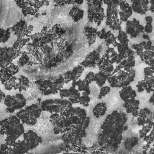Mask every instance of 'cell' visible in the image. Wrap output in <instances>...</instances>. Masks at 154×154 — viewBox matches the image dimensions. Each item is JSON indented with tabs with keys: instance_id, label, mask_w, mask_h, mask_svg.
I'll use <instances>...</instances> for the list:
<instances>
[{
	"instance_id": "obj_1",
	"label": "cell",
	"mask_w": 154,
	"mask_h": 154,
	"mask_svg": "<svg viewBox=\"0 0 154 154\" xmlns=\"http://www.w3.org/2000/svg\"><path fill=\"white\" fill-rule=\"evenodd\" d=\"M127 120L126 114L117 110L108 114L100 126L102 131L99 136V144L108 152L116 149L122 141L123 132L128 129Z\"/></svg>"
},
{
	"instance_id": "obj_2",
	"label": "cell",
	"mask_w": 154,
	"mask_h": 154,
	"mask_svg": "<svg viewBox=\"0 0 154 154\" xmlns=\"http://www.w3.org/2000/svg\"><path fill=\"white\" fill-rule=\"evenodd\" d=\"M24 133L23 124L16 116H11L1 121V135L5 136L4 144L13 145Z\"/></svg>"
},
{
	"instance_id": "obj_3",
	"label": "cell",
	"mask_w": 154,
	"mask_h": 154,
	"mask_svg": "<svg viewBox=\"0 0 154 154\" xmlns=\"http://www.w3.org/2000/svg\"><path fill=\"white\" fill-rule=\"evenodd\" d=\"M135 75L136 72L134 68L123 69L110 75L107 81L111 87L122 88L130 85L134 81Z\"/></svg>"
},
{
	"instance_id": "obj_4",
	"label": "cell",
	"mask_w": 154,
	"mask_h": 154,
	"mask_svg": "<svg viewBox=\"0 0 154 154\" xmlns=\"http://www.w3.org/2000/svg\"><path fill=\"white\" fill-rule=\"evenodd\" d=\"M103 3L107 5L106 12V25L112 31H120L122 29V22L119 15V4L120 1H103Z\"/></svg>"
},
{
	"instance_id": "obj_5",
	"label": "cell",
	"mask_w": 154,
	"mask_h": 154,
	"mask_svg": "<svg viewBox=\"0 0 154 154\" xmlns=\"http://www.w3.org/2000/svg\"><path fill=\"white\" fill-rule=\"evenodd\" d=\"M57 154H108V151L99 144L88 147L81 144H67L63 150Z\"/></svg>"
},
{
	"instance_id": "obj_6",
	"label": "cell",
	"mask_w": 154,
	"mask_h": 154,
	"mask_svg": "<svg viewBox=\"0 0 154 154\" xmlns=\"http://www.w3.org/2000/svg\"><path fill=\"white\" fill-rule=\"evenodd\" d=\"M42 109L37 104L33 103L26 106L16 112V116L20 120L23 124L34 125L40 117Z\"/></svg>"
},
{
	"instance_id": "obj_7",
	"label": "cell",
	"mask_w": 154,
	"mask_h": 154,
	"mask_svg": "<svg viewBox=\"0 0 154 154\" xmlns=\"http://www.w3.org/2000/svg\"><path fill=\"white\" fill-rule=\"evenodd\" d=\"M88 5V20L99 26L103 19L106 18L104 8L102 7L103 1L91 0L87 1Z\"/></svg>"
},
{
	"instance_id": "obj_8",
	"label": "cell",
	"mask_w": 154,
	"mask_h": 154,
	"mask_svg": "<svg viewBox=\"0 0 154 154\" xmlns=\"http://www.w3.org/2000/svg\"><path fill=\"white\" fill-rule=\"evenodd\" d=\"M6 106V110L9 113H13L16 110L22 109L26 105V100L23 95L20 93H16L14 95H7L4 100Z\"/></svg>"
},
{
	"instance_id": "obj_9",
	"label": "cell",
	"mask_w": 154,
	"mask_h": 154,
	"mask_svg": "<svg viewBox=\"0 0 154 154\" xmlns=\"http://www.w3.org/2000/svg\"><path fill=\"white\" fill-rule=\"evenodd\" d=\"M0 50L1 69L5 68L9 66L16 58L22 54V52L15 50L12 46L1 47Z\"/></svg>"
},
{
	"instance_id": "obj_10",
	"label": "cell",
	"mask_w": 154,
	"mask_h": 154,
	"mask_svg": "<svg viewBox=\"0 0 154 154\" xmlns=\"http://www.w3.org/2000/svg\"><path fill=\"white\" fill-rule=\"evenodd\" d=\"M125 32L131 38H135L140 34L144 33V27L136 18L128 20L126 22Z\"/></svg>"
},
{
	"instance_id": "obj_11",
	"label": "cell",
	"mask_w": 154,
	"mask_h": 154,
	"mask_svg": "<svg viewBox=\"0 0 154 154\" xmlns=\"http://www.w3.org/2000/svg\"><path fill=\"white\" fill-rule=\"evenodd\" d=\"M11 29L14 32V34L17 36V38L29 37L31 32L26 22L22 19L13 25L11 27Z\"/></svg>"
},
{
	"instance_id": "obj_12",
	"label": "cell",
	"mask_w": 154,
	"mask_h": 154,
	"mask_svg": "<svg viewBox=\"0 0 154 154\" xmlns=\"http://www.w3.org/2000/svg\"><path fill=\"white\" fill-rule=\"evenodd\" d=\"M99 71L110 76L114 70V66L112 63L108 54L105 52L97 63Z\"/></svg>"
},
{
	"instance_id": "obj_13",
	"label": "cell",
	"mask_w": 154,
	"mask_h": 154,
	"mask_svg": "<svg viewBox=\"0 0 154 154\" xmlns=\"http://www.w3.org/2000/svg\"><path fill=\"white\" fill-rule=\"evenodd\" d=\"M23 140L29 146L30 150L35 148L42 142V138L35 132L32 130H28L23 135Z\"/></svg>"
},
{
	"instance_id": "obj_14",
	"label": "cell",
	"mask_w": 154,
	"mask_h": 154,
	"mask_svg": "<svg viewBox=\"0 0 154 154\" xmlns=\"http://www.w3.org/2000/svg\"><path fill=\"white\" fill-rule=\"evenodd\" d=\"M20 71L19 67L14 64V63H11L9 66L5 68L1 69V84L6 82L11 78L15 76Z\"/></svg>"
},
{
	"instance_id": "obj_15",
	"label": "cell",
	"mask_w": 154,
	"mask_h": 154,
	"mask_svg": "<svg viewBox=\"0 0 154 154\" xmlns=\"http://www.w3.org/2000/svg\"><path fill=\"white\" fill-rule=\"evenodd\" d=\"M119 7V15L120 21L126 22L134 12L131 5L126 1H120Z\"/></svg>"
},
{
	"instance_id": "obj_16",
	"label": "cell",
	"mask_w": 154,
	"mask_h": 154,
	"mask_svg": "<svg viewBox=\"0 0 154 154\" xmlns=\"http://www.w3.org/2000/svg\"><path fill=\"white\" fill-rule=\"evenodd\" d=\"M84 70V67L82 66L79 64L72 70L67 71L63 75L64 79L65 84H67L70 81L73 82L79 80Z\"/></svg>"
},
{
	"instance_id": "obj_17",
	"label": "cell",
	"mask_w": 154,
	"mask_h": 154,
	"mask_svg": "<svg viewBox=\"0 0 154 154\" xmlns=\"http://www.w3.org/2000/svg\"><path fill=\"white\" fill-rule=\"evenodd\" d=\"M100 59V53L97 50H93L92 52H90L85 58V59L79 64L85 67L94 68Z\"/></svg>"
},
{
	"instance_id": "obj_18",
	"label": "cell",
	"mask_w": 154,
	"mask_h": 154,
	"mask_svg": "<svg viewBox=\"0 0 154 154\" xmlns=\"http://www.w3.org/2000/svg\"><path fill=\"white\" fill-rule=\"evenodd\" d=\"M54 81V80H53ZM53 81L51 79H37L34 82L38 90L43 95L52 94Z\"/></svg>"
},
{
	"instance_id": "obj_19",
	"label": "cell",
	"mask_w": 154,
	"mask_h": 154,
	"mask_svg": "<svg viewBox=\"0 0 154 154\" xmlns=\"http://www.w3.org/2000/svg\"><path fill=\"white\" fill-rule=\"evenodd\" d=\"M97 37L100 39L104 40L107 48L111 45H112L113 47H117L119 44V42L117 41V37L114 35L111 30L106 31L105 29L103 28L101 31H98Z\"/></svg>"
},
{
	"instance_id": "obj_20",
	"label": "cell",
	"mask_w": 154,
	"mask_h": 154,
	"mask_svg": "<svg viewBox=\"0 0 154 154\" xmlns=\"http://www.w3.org/2000/svg\"><path fill=\"white\" fill-rule=\"evenodd\" d=\"M130 2L133 11L136 13L143 15L149 10L150 1L148 0H132Z\"/></svg>"
},
{
	"instance_id": "obj_21",
	"label": "cell",
	"mask_w": 154,
	"mask_h": 154,
	"mask_svg": "<svg viewBox=\"0 0 154 154\" xmlns=\"http://www.w3.org/2000/svg\"><path fill=\"white\" fill-rule=\"evenodd\" d=\"M15 2L17 6L22 9V13L24 16L32 15L37 17L40 15L38 9L30 5L28 1H15Z\"/></svg>"
},
{
	"instance_id": "obj_22",
	"label": "cell",
	"mask_w": 154,
	"mask_h": 154,
	"mask_svg": "<svg viewBox=\"0 0 154 154\" xmlns=\"http://www.w3.org/2000/svg\"><path fill=\"white\" fill-rule=\"evenodd\" d=\"M140 100L134 99L129 100L126 102H124L123 106L125 108L126 113L131 114L133 117L137 118L140 111Z\"/></svg>"
},
{
	"instance_id": "obj_23",
	"label": "cell",
	"mask_w": 154,
	"mask_h": 154,
	"mask_svg": "<svg viewBox=\"0 0 154 154\" xmlns=\"http://www.w3.org/2000/svg\"><path fill=\"white\" fill-rule=\"evenodd\" d=\"M117 49L118 51V59L116 63L117 65L119 64L125 58L134 55L135 54V52L129 47V45H122L119 43Z\"/></svg>"
},
{
	"instance_id": "obj_24",
	"label": "cell",
	"mask_w": 154,
	"mask_h": 154,
	"mask_svg": "<svg viewBox=\"0 0 154 154\" xmlns=\"http://www.w3.org/2000/svg\"><path fill=\"white\" fill-rule=\"evenodd\" d=\"M40 108L42 111H48L51 114L54 113H60V109L58 105L54 103V99H49L45 100L41 102Z\"/></svg>"
},
{
	"instance_id": "obj_25",
	"label": "cell",
	"mask_w": 154,
	"mask_h": 154,
	"mask_svg": "<svg viewBox=\"0 0 154 154\" xmlns=\"http://www.w3.org/2000/svg\"><path fill=\"white\" fill-rule=\"evenodd\" d=\"M119 96L124 102H126L129 100L135 99L137 93L131 85H129L121 88L119 91Z\"/></svg>"
},
{
	"instance_id": "obj_26",
	"label": "cell",
	"mask_w": 154,
	"mask_h": 154,
	"mask_svg": "<svg viewBox=\"0 0 154 154\" xmlns=\"http://www.w3.org/2000/svg\"><path fill=\"white\" fill-rule=\"evenodd\" d=\"M84 32L87 38L88 46H91L95 43L96 40L98 33L97 29L91 26H85L84 27Z\"/></svg>"
},
{
	"instance_id": "obj_27",
	"label": "cell",
	"mask_w": 154,
	"mask_h": 154,
	"mask_svg": "<svg viewBox=\"0 0 154 154\" xmlns=\"http://www.w3.org/2000/svg\"><path fill=\"white\" fill-rule=\"evenodd\" d=\"M135 66V58L134 55L130 56L120 62V63L116 66V69L111 75H113L117 72L120 69H131Z\"/></svg>"
},
{
	"instance_id": "obj_28",
	"label": "cell",
	"mask_w": 154,
	"mask_h": 154,
	"mask_svg": "<svg viewBox=\"0 0 154 154\" xmlns=\"http://www.w3.org/2000/svg\"><path fill=\"white\" fill-rule=\"evenodd\" d=\"M139 57L141 60L144 61L147 66H154V51L151 50H144Z\"/></svg>"
},
{
	"instance_id": "obj_29",
	"label": "cell",
	"mask_w": 154,
	"mask_h": 154,
	"mask_svg": "<svg viewBox=\"0 0 154 154\" xmlns=\"http://www.w3.org/2000/svg\"><path fill=\"white\" fill-rule=\"evenodd\" d=\"M69 14L75 22H78L83 18L84 11L77 6H74L70 8Z\"/></svg>"
},
{
	"instance_id": "obj_30",
	"label": "cell",
	"mask_w": 154,
	"mask_h": 154,
	"mask_svg": "<svg viewBox=\"0 0 154 154\" xmlns=\"http://www.w3.org/2000/svg\"><path fill=\"white\" fill-rule=\"evenodd\" d=\"M107 111V106L105 102L97 103L93 109V114L97 119L103 116Z\"/></svg>"
},
{
	"instance_id": "obj_31",
	"label": "cell",
	"mask_w": 154,
	"mask_h": 154,
	"mask_svg": "<svg viewBox=\"0 0 154 154\" xmlns=\"http://www.w3.org/2000/svg\"><path fill=\"white\" fill-rule=\"evenodd\" d=\"M54 103L59 106L60 109V114L64 112L73 106V104L71 103V102L65 99H54Z\"/></svg>"
},
{
	"instance_id": "obj_32",
	"label": "cell",
	"mask_w": 154,
	"mask_h": 154,
	"mask_svg": "<svg viewBox=\"0 0 154 154\" xmlns=\"http://www.w3.org/2000/svg\"><path fill=\"white\" fill-rule=\"evenodd\" d=\"M150 112H151V110L147 108H143L140 109L138 116L137 118V124L138 126H143L146 125V119Z\"/></svg>"
},
{
	"instance_id": "obj_33",
	"label": "cell",
	"mask_w": 154,
	"mask_h": 154,
	"mask_svg": "<svg viewBox=\"0 0 154 154\" xmlns=\"http://www.w3.org/2000/svg\"><path fill=\"white\" fill-rule=\"evenodd\" d=\"M69 95L68 100L70 101L72 104L78 103L79 99L81 96V93L78 91V89L76 88V87H70L69 88Z\"/></svg>"
},
{
	"instance_id": "obj_34",
	"label": "cell",
	"mask_w": 154,
	"mask_h": 154,
	"mask_svg": "<svg viewBox=\"0 0 154 154\" xmlns=\"http://www.w3.org/2000/svg\"><path fill=\"white\" fill-rule=\"evenodd\" d=\"M31 85L30 80L25 76L21 75L18 79V90L19 93L22 91L27 90Z\"/></svg>"
},
{
	"instance_id": "obj_35",
	"label": "cell",
	"mask_w": 154,
	"mask_h": 154,
	"mask_svg": "<svg viewBox=\"0 0 154 154\" xmlns=\"http://www.w3.org/2000/svg\"><path fill=\"white\" fill-rule=\"evenodd\" d=\"M65 84L64 77L62 75H60L58 78L53 81L52 94L57 93L60 90L63 89V87Z\"/></svg>"
},
{
	"instance_id": "obj_36",
	"label": "cell",
	"mask_w": 154,
	"mask_h": 154,
	"mask_svg": "<svg viewBox=\"0 0 154 154\" xmlns=\"http://www.w3.org/2000/svg\"><path fill=\"white\" fill-rule=\"evenodd\" d=\"M76 86L78 87V91L84 92L87 91H90V87H89V84L85 80V79H79L76 81H73L72 82V87H76Z\"/></svg>"
},
{
	"instance_id": "obj_37",
	"label": "cell",
	"mask_w": 154,
	"mask_h": 154,
	"mask_svg": "<svg viewBox=\"0 0 154 154\" xmlns=\"http://www.w3.org/2000/svg\"><path fill=\"white\" fill-rule=\"evenodd\" d=\"M31 39L29 37L28 38H17L16 41L12 45V47L17 51H21V49L23 46H26L29 42H30Z\"/></svg>"
},
{
	"instance_id": "obj_38",
	"label": "cell",
	"mask_w": 154,
	"mask_h": 154,
	"mask_svg": "<svg viewBox=\"0 0 154 154\" xmlns=\"http://www.w3.org/2000/svg\"><path fill=\"white\" fill-rule=\"evenodd\" d=\"M109 76V75L105 74V73L99 71V72L95 74L94 82L99 87L102 88L105 84L106 81L108 80Z\"/></svg>"
},
{
	"instance_id": "obj_39",
	"label": "cell",
	"mask_w": 154,
	"mask_h": 154,
	"mask_svg": "<svg viewBox=\"0 0 154 154\" xmlns=\"http://www.w3.org/2000/svg\"><path fill=\"white\" fill-rule=\"evenodd\" d=\"M18 79L19 78L14 76L6 82L2 84L5 89L8 91L11 90L12 89L18 90Z\"/></svg>"
},
{
	"instance_id": "obj_40",
	"label": "cell",
	"mask_w": 154,
	"mask_h": 154,
	"mask_svg": "<svg viewBox=\"0 0 154 154\" xmlns=\"http://www.w3.org/2000/svg\"><path fill=\"white\" fill-rule=\"evenodd\" d=\"M31 57L29 54L26 51H23L22 52V54L17 61V65L19 67H23L29 63Z\"/></svg>"
},
{
	"instance_id": "obj_41",
	"label": "cell",
	"mask_w": 154,
	"mask_h": 154,
	"mask_svg": "<svg viewBox=\"0 0 154 154\" xmlns=\"http://www.w3.org/2000/svg\"><path fill=\"white\" fill-rule=\"evenodd\" d=\"M117 40H118L119 43L122 45H129V39L128 38V35L125 31L123 30L118 31Z\"/></svg>"
},
{
	"instance_id": "obj_42",
	"label": "cell",
	"mask_w": 154,
	"mask_h": 154,
	"mask_svg": "<svg viewBox=\"0 0 154 154\" xmlns=\"http://www.w3.org/2000/svg\"><path fill=\"white\" fill-rule=\"evenodd\" d=\"M144 90L147 93L152 92V88L154 84V76L144 77Z\"/></svg>"
},
{
	"instance_id": "obj_43",
	"label": "cell",
	"mask_w": 154,
	"mask_h": 154,
	"mask_svg": "<svg viewBox=\"0 0 154 154\" xmlns=\"http://www.w3.org/2000/svg\"><path fill=\"white\" fill-rule=\"evenodd\" d=\"M52 2L54 3V5L57 7H64L66 5L70 4H82L84 1H54Z\"/></svg>"
},
{
	"instance_id": "obj_44",
	"label": "cell",
	"mask_w": 154,
	"mask_h": 154,
	"mask_svg": "<svg viewBox=\"0 0 154 154\" xmlns=\"http://www.w3.org/2000/svg\"><path fill=\"white\" fill-rule=\"evenodd\" d=\"M0 31H1V43H3L7 42L11 36V27L5 29L1 28Z\"/></svg>"
},
{
	"instance_id": "obj_45",
	"label": "cell",
	"mask_w": 154,
	"mask_h": 154,
	"mask_svg": "<svg viewBox=\"0 0 154 154\" xmlns=\"http://www.w3.org/2000/svg\"><path fill=\"white\" fill-rule=\"evenodd\" d=\"M111 91V87L109 86H104L102 88H100L99 93L98 95V99H101L103 97H104L105 96H106Z\"/></svg>"
},
{
	"instance_id": "obj_46",
	"label": "cell",
	"mask_w": 154,
	"mask_h": 154,
	"mask_svg": "<svg viewBox=\"0 0 154 154\" xmlns=\"http://www.w3.org/2000/svg\"><path fill=\"white\" fill-rule=\"evenodd\" d=\"M91 101V99L89 96H81L79 99V103L85 107H87Z\"/></svg>"
},
{
	"instance_id": "obj_47",
	"label": "cell",
	"mask_w": 154,
	"mask_h": 154,
	"mask_svg": "<svg viewBox=\"0 0 154 154\" xmlns=\"http://www.w3.org/2000/svg\"><path fill=\"white\" fill-rule=\"evenodd\" d=\"M1 154H14L11 146L7 145L5 144H2L1 147Z\"/></svg>"
},
{
	"instance_id": "obj_48",
	"label": "cell",
	"mask_w": 154,
	"mask_h": 154,
	"mask_svg": "<svg viewBox=\"0 0 154 154\" xmlns=\"http://www.w3.org/2000/svg\"><path fill=\"white\" fill-rule=\"evenodd\" d=\"M146 125H149L154 127V111H151L146 119Z\"/></svg>"
},
{
	"instance_id": "obj_49",
	"label": "cell",
	"mask_w": 154,
	"mask_h": 154,
	"mask_svg": "<svg viewBox=\"0 0 154 154\" xmlns=\"http://www.w3.org/2000/svg\"><path fill=\"white\" fill-rule=\"evenodd\" d=\"M144 77H152L154 76V72L152 71L149 66H147L144 68Z\"/></svg>"
},
{
	"instance_id": "obj_50",
	"label": "cell",
	"mask_w": 154,
	"mask_h": 154,
	"mask_svg": "<svg viewBox=\"0 0 154 154\" xmlns=\"http://www.w3.org/2000/svg\"><path fill=\"white\" fill-rule=\"evenodd\" d=\"M94 76L95 74L93 72H89L85 77V80L90 84L92 82L94 81Z\"/></svg>"
},
{
	"instance_id": "obj_51",
	"label": "cell",
	"mask_w": 154,
	"mask_h": 154,
	"mask_svg": "<svg viewBox=\"0 0 154 154\" xmlns=\"http://www.w3.org/2000/svg\"><path fill=\"white\" fill-rule=\"evenodd\" d=\"M59 94H60V96L61 97V99H64L66 97L68 98L69 95V89L63 88V89L60 90V91H59Z\"/></svg>"
},
{
	"instance_id": "obj_52",
	"label": "cell",
	"mask_w": 154,
	"mask_h": 154,
	"mask_svg": "<svg viewBox=\"0 0 154 154\" xmlns=\"http://www.w3.org/2000/svg\"><path fill=\"white\" fill-rule=\"evenodd\" d=\"M136 87H137L138 92H139V93L143 92L145 90L144 86V80L143 79V80L139 81L136 85Z\"/></svg>"
},
{
	"instance_id": "obj_53",
	"label": "cell",
	"mask_w": 154,
	"mask_h": 154,
	"mask_svg": "<svg viewBox=\"0 0 154 154\" xmlns=\"http://www.w3.org/2000/svg\"><path fill=\"white\" fill-rule=\"evenodd\" d=\"M144 32L146 34H150L153 31V25L151 23H146V24L144 26Z\"/></svg>"
},
{
	"instance_id": "obj_54",
	"label": "cell",
	"mask_w": 154,
	"mask_h": 154,
	"mask_svg": "<svg viewBox=\"0 0 154 154\" xmlns=\"http://www.w3.org/2000/svg\"><path fill=\"white\" fill-rule=\"evenodd\" d=\"M149 10L152 13L154 14V0H152L150 1Z\"/></svg>"
},
{
	"instance_id": "obj_55",
	"label": "cell",
	"mask_w": 154,
	"mask_h": 154,
	"mask_svg": "<svg viewBox=\"0 0 154 154\" xmlns=\"http://www.w3.org/2000/svg\"><path fill=\"white\" fill-rule=\"evenodd\" d=\"M145 20L146 23H151L153 22V17L151 16H147L145 17Z\"/></svg>"
},
{
	"instance_id": "obj_56",
	"label": "cell",
	"mask_w": 154,
	"mask_h": 154,
	"mask_svg": "<svg viewBox=\"0 0 154 154\" xmlns=\"http://www.w3.org/2000/svg\"><path fill=\"white\" fill-rule=\"evenodd\" d=\"M6 97H7V95L2 90H1V102H4V100L6 98Z\"/></svg>"
},
{
	"instance_id": "obj_57",
	"label": "cell",
	"mask_w": 154,
	"mask_h": 154,
	"mask_svg": "<svg viewBox=\"0 0 154 154\" xmlns=\"http://www.w3.org/2000/svg\"><path fill=\"white\" fill-rule=\"evenodd\" d=\"M142 37H143L144 40H146L147 41L150 40V37H149V35L147 34L143 33V34H142Z\"/></svg>"
},
{
	"instance_id": "obj_58",
	"label": "cell",
	"mask_w": 154,
	"mask_h": 154,
	"mask_svg": "<svg viewBox=\"0 0 154 154\" xmlns=\"http://www.w3.org/2000/svg\"><path fill=\"white\" fill-rule=\"evenodd\" d=\"M149 103H152V105H154V93H152V96L149 98Z\"/></svg>"
},
{
	"instance_id": "obj_59",
	"label": "cell",
	"mask_w": 154,
	"mask_h": 154,
	"mask_svg": "<svg viewBox=\"0 0 154 154\" xmlns=\"http://www.w3.org/2000/svg\"><path fill=\"white\" fill-rule=\"evenodd\" d=\"M152 93H154V84L153 85V88H152Z\"/></svg>"
},
{
	"instance_id": "obj_60",
	"label": "cell",
	"mask_w": 154,
	"mask_h": 154,
	"mask_svg": "<svg viewBox=\"0 0 154 154\" xmlns=\"http://www.w3.org/2000/svg\"><path fill=\"white\" fill-rule=\"evenodd\" d=\"M153 76H154V75H153Z\"/></svg>"
}]
</instances>
